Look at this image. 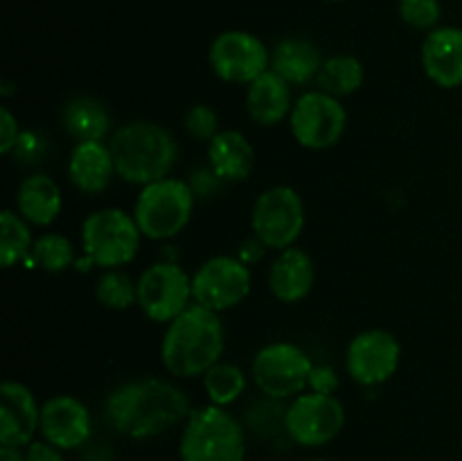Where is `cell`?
I'll list each match as a JSON object with an SVG mask.
<instances>
[{
	"label": "cell",
	"instance_id": "obj_4",
	"mask_svg": "<svg viewBox=\"0 0 462 461\" xmlns=\"http://www.w3.org/2000/svg\"><path fill=\"white\" fill-rule=\"evenodd\" d=\"M180 461H244L246 429L226 407L203 405L189 411L179 438Z\"/></svg>",
	"mask_w": 462,
	"mask_h": 461
},
{
	"label": "cell",
	"instance_id": "obj_20",
	"mask_svg": "<svg viewBox=\"0 0 462 461\" xmlns=\"http://www.w3.org/2000/svg\"><path fill=\"white\" fill-rule=\"evenodd\" d=\"M278 72L266 71L246 90V111L257 125L273 127L291 116V89Z\"/></svg>",
	"mask_w": 462,
	"mask_h": 461
},
{
	"label": "cell",
	"instance_id": "obj_24",
	"mask_svg": "<svg viewBox=\"0 0 462 461\" xmlns=\"http://www.w3.org/2000/svg\"><path fill=\"white\" fill-rule=\"evenodd\" d=\"M61 125L70 138L77 143L86 140H104L111 129V116L99 99L79 95L66 102L61 113Z\"/></svg>",
	"mask_w": 462,
	"mask_h": 461
},
{
	"label": "cell",
	"instance_id": "obj_36",
	"mask_svg": "<svg viewBox=\"0 0 462 461\" xmlns=\"http://www.w3.org/2000/svg\"><path fill=\"white\" fill-rule=\"evenodd\" d=\"M0 461H25V452L23 447L0 446Z\"/></svg>",
	"mask_w": 462,
	"mask_h": 461
},
{
	"label": "cell",
	"instance_id": "obj_5",
	"mask_svg": "<svg viewBox=\"0 0 462 461\" xmlns=\"http://www.w3.org/2000/svg\"><path fill=\"white\" fill-rule=\"evenodd\" d=\"M194 188L180 179L165 176L143 185L134 206L135 224L143 238L170 240L189 224L194 211Z\"/></svg>",
	"mask_w": 462,
	"mask_h": 461
},
{
	"label": "cell",
	"instance_id": "obj_23",
	"mask_svg": "<svg viewBox=\"0 0 462 461\" xmlns=\"http://www.w3.org/2000/svg\"><path fill=\"white\" fill-rule=\"evenodd\" d=\"M323 63L319 45L302 36H287L271 52V71L296 86L316 80Z\"/></svg>",
	"mask_w": 462,
	"mask_h": 461
},
{
	"label": "cell",
	"instance_id": "obj_34",
	"mask_svg": "<svg viewBox=\"0 0 462 461\" xmlns=\"http://www.w3.org/2000/svg\"><path fill=\"white\" fill-rule=\"evenodd\" d=\"M23 452H25V461H66L63 450H59L45 438H34L30 446L23 447Z\"/></svg>",
	"mask_w": 462,
	"mask_h": 461
},
{
	"label": "cell",
	"instance_id": "obj_1",
	"mask_svg": "<svg viewBox=\"0 0 462 461\" xmlns=\"http://www.w3.org/2000/svg\"><path fill=\"white\" fill-rule=\"evenodd\" d=\"M192 411L189 398L176 384L158 378L125 382L108 393L104 402L106 423L117 434L135 438H153L185 423Z\"/></svg>",
	"mask_w": 462,
	"mask_h": 461
},
{
	"label": "cell",
	"instance_id": "obj_35",
	"mask_svg": "<svg viewBox=\"0 0 462 461\" xmlns=\"http://www.w3.org/2000/svg\"><path fill=\"white\" fill-rule=\"evenodd\" d=\"M264 244H262L260 242V240H248V242H244L242 244V251H239V260H242V262H246V265H248V262H255V260H260V256H262V253H264Z\"/></svg>",
	"mask_w": 462,
	"mask_h": 461
},
{
	"label": "cell",
	"instance_id": "obj_11",
	"mask_svg": "<svg viewBox=\"0 0 462 461\" xmlns=\"http://www.w3.org/2000/svg\"><path fill=\"white\" fill-rule=\"evenodd\" d=\"M192 276L176 262H156L138 278V307L156 324H170L189 307Z\"/></svg>",
	"mask_w": 462,
	"mask_h": 461
},
{
	"label": "cell",
	"instance_id": "obj_25",
	"mask_svg": "<svg viewBox=\"0 0 462 461\" xmlns=\"http://www.w3.org/2000/svg\"><path fill=\"white\" fill-rule=\"evenodd\" d=\"M365 80L364 63L355 57V54H334V57L325 59L323 68H320L319 77V90L334 95V98H346V95L356 93Z\"/></svg>",
	"mask_w": 462,
	"mask_h": 461
},
{
	"label": "cell",
	"instance_id": "obj_22",
	"mask_svg": "<svg viewBox=\"0 0 462 461\" xmlns=\"http://www.w3.org/2000/svg\"><path fill=\"white\" fill-rule=\"evenodd\" d=\"M63 206L61 188L52 176L36 172L25 176L16 190V212L32 226H50Z\"/></svg>",
	"mask_w": 462,
	"mask_h": 461
},
{
	"label": "cell",
	"instance_id": "obj_2",
	"mask_svg": "<svg viewBox=\"0 0 462 461\" xmlns=\"http://www.w3.org/2000/svg\"><path fill=\"white\" fill-rule=\"evenodd\" d=\"M224 346L226 333L219 315L194 303L167 324L161 360L174 378H197L221 360Z\"/></svg>",
	"mask_w": 462,
	"mask_h": 461
},
{
	"label": "cell",
	"instance_id": "obj_19",
	"mask_svg": "<svg viewBox=\"0 0 462 461\" xmlns=\"http://www.w3.org/2000/svg\"><path fill=\"white\" fill-rule=\"evenodd\" d=\"M316 283L314 260L305 249L289 247L278 253L269 269V289L278 301L298 303L310 296Z\"/></svg>",
	"mask_w": 462,
	"mask_h": 461
},
{
	"label": "cell",
	"instance_id": "obj_33",
	"mask_svg": "<svg viewBox=\"0 0 462 461\" xmlns=\"http://www.w3.org/2000/svg\"><path fill=\"white\" fill-rule=\"evenodd\" d=\"M338 389V373L334 366H314L310 373V391L334 393Z\"/></svg>",
	"mask_w": 462,
	"mask_h": 461
},
{
	"label": "cell",
	"instance_id": "obj_29",
	"mask_svg": "<svg viewBox=\"0 0 462 461\" xmlns=\"http://www.w3.org/2000/svg\"><path fill=\"white\" fill-rule=\"evenodd\" d=\"M32 260L50 274L66 271L75 262V247L70 238L61 233H43L34 240V247L30 253Z\"/></svg>",
	"mask_w": 462,
	"mask_h": 461
},
{
	"label": "cell",
	"instance_id": "obj_7",
	"mask_svg": "<svg viewBox=\"0 0 462 461\" xmlns=\"http://www.w3.org/2000/svg\"><path fill=\"white\" fill-rule=\"evenodd\" d=\"M311 369V357L291 342L266 343L255 353L251 364L257 389L273 400L300 396L310 387Z\"/></svg>",
	"mask_w": 462,
	"mask_h": 461
},
{
	"label": "cell",
	"instance_id": "obj_31",
	"mask_svg": "<svg viewBox=\"0 0 462 461\" xmlns=\"http://www.w3.org/2000/svg\"><path fill=\"white\" fill-rule=\"evenodd\" d=\"M185 131L192 136L199 143H210L217 134H219V113L208 104H194L188 113H185Z\"/></svg>",
	"mask_w": 462,
	"mask_h": 461
},
{
	"label": "cell",
	"instance_id": "obj_9",
	"mask_svg": "<svg viewBox=\"0 0 462 461\" xmlns=\"http://www.w3.org/2000/svg\"><path fill=\"white\" fill-rule=\"evenodd\" d=\"M346 428V407L334 393L302 391L284 414V432L300 447H323Z\"/></svg>",
	"mask_w": 462,
	"mask_h": 461
},
{
	"label": "cell",
	"instance_id": "obj_38",
	"mask_svg": "<svg viewBox=\"0 0 462 461\" xmlns=\"http://www.w3.org/2000/svg\"><path fill=\"white\" fill-rule=\"evenodd\" d=\"M332 3H341V0H332Z\"/></svg>",
	"mask_w": 462,
	"mask_h": 461
},
{
	"label": "cell",
	"instance_id": "obj_27",
	"mask_svg": "<svg viewBox=\"0 0 462 461\" xmlns=\"http://www.w3.org/2000/svg\"><path fill=\"white\" fill-rule=\"evenodd\" d=\"M203 389L212 405L228 407L246 391V373L239 366L228 362H217L206 375H203Z\"/></svg>",
	"mask_w": 462,
	"mask_h": 461
},
{
	"label": "cell",
	"instance_id": "obj_28",
	"mask_svg": "<svg viewBox=\"0 0 462 461\" xmlns=\"http://www.w3.org/2000/svg\"><path fill=\"white\" fill-rule=\"evenodd\" d=\"M95 296L108 310H129L138 303V283L122 269H106L95 285Z\"/></svg>",
	"mask_w": 462,
	"mask_h": 461
},
{
	"label": "cell",
	"instance_id": "obj_8",
	"mask_svg": "<svg viewBox=\"0 0 462 461\" xmlns=\"http://www.w3.org/2000/svg\"><path fill=\"white\" fill-rule=\"evenodd\" d=\"M253 235L266 249L293 247L305 229V203L291 185H273L260 193L251 212Z\"/></svg>",
	"mask_w": 462,
	"mask_h": 461
},
{
	"label": "cell",
	"instance_id": "obj_16",
	"mask_svg": "<svg viewBox=\"0 0 462 461\" xmlns=\"http://www.w3.org/2000/svg\"><path fill=\"white\" fill-rule=\"evenodd\" d=\"M41 423V405L30 387L16 380L0 384V446L25 447L34 441Z\"/></svg>",
	"mask_w": 462,
	"mask_h": 461
},
{
	"label": "cell",
	"instance_id": "obj_37",
	"mask_svg": "<svg viewBox=\"0 0 462 461\" xmlns=\"http://www.w3.org/2000/svg\"><path fill=\"white\" fill-rule=\"evenodd\" d=\"M307 461H329V459H323V456H314V459H307Z\"/></svg>",
	"mask_w": 462,
	"mask_h": 461
},
{
	"label": "cell",
	"instance_id": "obj_13",
	"mask_svg": "<svg viewBox=\"0 0 462 461\" xmlns=\"http://www.w3.org/2000/svg\"><path fill=\"white\" fill-rule=\"evenodd\" d=\"M253 276L246 262L233 256H215L192 276V296L197 306L224 312L239 306L251 294Z\"/></svg>",
	"mask_w": 462,
	"mask_h": 461
},
{
	"label": "cell",
	"instance_id": "obj_15",
	"mask_svg": "<svg viewBox=\"0 0 462 461\" xmlns=\"http://www.w3.org/2000/svg\"><path fill=\"white\" fill-rule=\"evenodd\" d=\"M39 434L59 450H77L93 437V416L79 398L59 393L41 405Z\"/></svg>",
	"mask_w": 462,
	"mask_h": 461
},
{
	"label": "cell",
	"instance_id": "obj_32",
	"mask_svg": "<svg viewBox=\"0 0 462 461\" xmlns=\"http://www.w3.org/2000/svg\"><path fill=\"white\" fill-rule=\"evenodd\" d=\"M21 127H18L16 116L7 107L0 108V152L12 154L21 140Z\"/></svg>",
	"mask_w": 462,
	"mask_h": 461
},
{
	"label": "cell",
	"instance_id": "obj_21",
	"mask_svg": "<svg viewBox=\"0 0 462 461\" xmlns=\"http://www.w3.org/2000/svg\"><path fill=\"white\" fill-rule=\"evenodd\" d=\"M208 161L219 181H246L255 167V149L242 131H219L208 143Z\"/></svg>",
	"mask_w": 462,
	"mask_h": 461
},
{
	"label": "cell",
	"instance_id": "obj_12",
	"mask_svg": "<svg viewBox=\"0 0 462 461\" xmlns=\"http://www.w3.org/2000/svg\"><path fill=\"white\" fill-rule=\"evenodd\" d=\"M212 72L228 84H253L271 71V52L264 41L244 30L221 32L208 50Z\"/></svg>",
	"mask_w": 462,
	"mask_h": 461
},
{
	"label": "cell",
	"instance_id": "obj_30",
	"mask_svg": "<svg viewBox=\"0 0 462 461\" xmlns=\"http://www.w3.org/2000/svg\"><path fill=\"white\" fill-rule=\"evenodd\" d=\"M400 18L413 30H436L440 23V0H397Z\"/></svg>",
	"mask_w": 462,
	"mask_h": 461
},
{
	"label": "cell",
	"instance_id": "obj_10",
	"mask_svg": "<svg viewBox=\"0 0 462 461\" xmlns=\"http://www.w3.org/2000/svg\"><path fill=\"white\" fill-rule=\"evenodd\" d=\"M289 127L300 147L329 149L346 134L347 111L334 95L310 90L293 102Z\"/></svg>",
	"mask_w": 462,
	"mask_h": 461
},
{
	"label": "cell",
	"instance_id": "obj_18",
	"mask_svg": "<svg viewBox=\"0 0 462 461\" xmlns=\"http://www.w3.org/2000/svg\"><path fill=\"white\" fill-rule=\"evenodd\" d=\"M113 176H117L116 161L111 147L104 145V140H86L72 147L68 158V179L79 193H104L111 185Z\"/></svg>",
	"mask_w": 462,
	"mask_h": 461
},
{
	"label": "cell",
	"instance_id": "obj_26",
	"mask_svg": "<svg viewBox=\"0 0 462 461\" xmlns=\"http://www.w3.org/2000/svg\"><path fill=\"white\" fill-rule=\"evenodd\" d=\"M30 226V221L23 220L12 208L0 215V262L5 269H12L14 265L30 258L32 247H34Z\"/></svg>",
	"mask_w": 462,
	"mask_h": 461
},
{
	"label": "cell",
	"instance_id": "obj_6",
	"mask_svg": "<svg viewBox=\"0 0 462 461\" xmlns=\"http://www.w3.org/2000/svg\"><path fill=\"white\" fill-rule=\"evenodd\" d=\"M140 233L135 217L122 208H102L90 212L81 224V244L93 265L120 269L138 256Z\"/></svg>",
	"mask_w": 462,
	"mask_h": 461
},
{
	"label": "cell",
	"instance_id": "obj_17",
	"mask_svg": "<svg viewBox=\"0 0 462 461\" xmlns=\"http://www.w3.org/2000/svg\"><path fill=\"white\" fill-rule=\"evenodd\" d=\"M424 75L440 89L462 86V27L438 25L422 43Z\"/></svg>",
	"mask_w": 462,
	"mask_h": 461
},
{
	"label": "cell",
	"instance_id": "obj_14",
	"mask_svg": "<svg viewBox=\"0 0 462 461\" xmlns=\"http://www.w3.org/2000/svg\"><path fill=\"white\" fill-rule=\"evenodd\" d=\"M402 362V346L393 333L370 328L355 334L347 343L346 369L355 382L377 387L397 373Z\"/></svg>",
	"mask_w": 462,
	"mask_h": 461
},
{
	"label": "cell",
	"instance_id": "obj_3",
	"mask_svg": "<svg viewBox=\"0 0 462 461\" xmlns=\"http://www.w3.org/2000/svg\"><path fill=\"white\" fill-rule=\"evenodd\" d=\"M120 179L134 185H149L165 179L179 158V143L158 122L134 120L120 127L108 143Z\"/></svg>",
	"mask_w": 462,
	"mask_h": 461
}]
</instances>
